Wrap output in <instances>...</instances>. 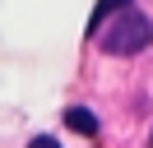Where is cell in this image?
<instances>
[{
    "mask_svg": "<svg viewBox=\"0 0 153 148\" xmlns=\"http://www.w3.org/2000/svg\"><path fill=\"white\" fill-rule=\"evenodd\" d=\"M97 46L107 56H139L144 46H153V18L139 9H121L111 23L97 33Z\"/></svg>",
    "mask_w": 153,
    "mask_h": 148,
    "instance_id": "obj_1",
    "label": "cell"
},
{
    "mask_svg": "<svg viewBox=\"0 0 153 148\" xmlns=\"http://www.w3.org/2000/svg\"><path fill=\"white\" fill-rule=\"evenodd\" d=\"M121 9H130V0H97L93 18H88V37H97V33L107 28V18H111V14H121Z\"/></svg>",
    "mask_w": 153,
    "mask_h": 148,
    "instance_id": "obj_2",
    "label": "cell"
},
{
    "mask_svg": "<svg viewBox=\"0 0 153 148\" xmlns=\"http://www.w3.org/2000/svg\"><path fill=\"white\" fill-rule=\"evenodd\" d=\"M65 125L74 130V134H84V139L97 134V116H93L88 107H70V111H65Z\"/></svg>",
    "mask_w": 153,
    "mask_h": 148,
    "instance_id": "obj_3",
    "label": "cell"
},
{
    "mask_svg": "<svg viewBox=\"0 0 153 148\" xmlns=\"http://www.w3.org/2000/svg\"><path fill=\"white\" fill-rule=\"evenodd\" d=\"M28 148H60V144H56V139H51V134H37V139H33Z\"/></svg>",
    "mask_w": 153,
    "mask_h": 148,
    "instance_id": "obj_4",
    "label": "cell"
}]
</instances>
